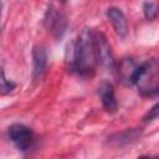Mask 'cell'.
<instances>
[{
  "instance_id": "cell-1",
  "label": "cell",
  "mask_w": 159,
  "mask_h": 159,
  "mask_svg": "<svg viewBox=\"0 0 159 159\" xmlns=\"http://www.w3.org/2000/svg\"><path fill=\"white\" fill-rule=\"evenodd\" d=\"M98 62L94 34L89 30H83L73 41L70 50L68 67L71 72L81 77H91Z\"/></svg>"
},
{
  "instance_id": "cell-2",
  "label": "cell",
  "mask_w": 159,
  "mask_h": 159,
  "mask_svg": "<svg viewBox=\"0 0 159 159\" xmlns=\"http://www.w3.org/2000/svg\"><path fill=\"white\" fill-rule=\"evenodd\" d=\"M7 137L10 142L21 152H27L34 145V133L24 124H12L7 128Z\"/></svg>"
},
{
  "instance_id": "cell-3",
  "label": "cell",
  "mask_w": 159,
  "mask_h": 159,
  "mask_svg": "<svg viewBox=\"0 0 159 159\" xmlns=\"http://www.w3.org/2000/svg\"><path fill=\"white\" fill-rule=\"evenodd\" d=\"M43 25L55 39H61L67 29V19L61 10L55 6H50L45 14Z\"/></svg>"
},
{
  "instance_id": "cell-4",
  "label": "cell",
  "mask_w": 159,
  "mask_h": 159,
  "mask_svg": "<svg viewBox=\"0 0 159 159\" xmlns=\"http://www.w3.org/2000/svg\"><path fill=\"white\" fill-rule=\"evenodd\" d=\"M94 42H96L98 62H101L109 71H113V72L117 71V62L114 61L111 46H109L107 39L104 37V35L101 32L94 34Z\"/></svg>"
},
{
  "instance_id": "cell-5",
  "label": "cell",
  "mask_w": 159,
  "mask_h": 159,
  "mask_svg": "<svg viewBox=\"0 0 159 159\" xmlns=\"http://www.w3.org/2000/svg\"><path fill=\"white\" fill-rule=\"evenodd\" d=\"M106 15H107L109 22L112 24L114 32L119 37H125L128 34V22H127V17L123 14V11L119 7L111 6L107 9Z\"/></svg>"
},
{
  "instance_id": "cell-6",
  "label": "cell",
  "mask_w": 159,
  "mask_h": 159,
  "mask_svg": "<svg viewBox=\"0 0 159 159\" xmlns=\"http://www.w3.org/2000/svg\"><path fill=\"white\" fill-rule=\"evenodd\" d=\"M47 67V53L43 46H35L32 50V80L40 81Z\"/></svg>"
},
{
  "instance_id": "cell-7",
  "label": "cell",
  "mask_w": 159,
  "mask_h": 159,
  "mask_svg": "<svg viewBox=\"0 0 159 159\" xmlns=\"http://www.w3.org/2000/svg\"><path fill=\"white\" fill-rule=\"evenodd\" d=\"M99 96L103 108L108 113H114L118 108V103L114 96V89L111 83H102L99 87Z\"/></svg>"
},
{
  "instance_id": "cell-8",
  "label": "cell",
  "mask_w": 159,
  "mask_h": 159,
  "mask_svg": "<svg viewBox=\"0 0 159 159\" xmlns=\"http://www.w3.org/2000/svg\"><path fill=\"white\" fill-rule=\"evenodd\" d=\"M142 134V129L140 128H132V129H125L123 132L116 133L111 137H108V142L113 143L116 145H124V144H129L135 142Z\"/></svg>"
},
{
  "instance_id": "cell-9",
  "label": "cell",
  "mask_w": 159,
  "mask_h": 159,
  "mask_svg": "<svg viewBox=\"0 0 159 159\" xmlns=\"http://www.w3.org/2000/svg\"><path fill=\"white\" fill-rule=\"evenodd\" d=\"M143 14L148 21H153L159 15V6L153 1H145L143 4Z\"/></svg>"
},
{
  "instance_id": "cell-10",
  "label": "cell",
  "mask_w": 159,
  "mask_h": 159,
  "mask_svg": "<svg viewBox=\"0 0 159 159\" xmlns=\"http://www.w3.org/2000/svg\"><path fill=\"white\" fill-rule=\"evenodd\" d=\"M15 87H16V84L12 81L7 80L5 77V73L1 72V94H7V93L12 92V89Z\"/></svg>"
},
{
  "instance_id": "cell-11",
  "label": "cell",
  "mask_w": 159,
  "mask_h": 159,
  "mask_svg": "<svg viewBox=\"0 0 159 159\" xmlns=\"http://www.w3.org/2000/svg\"><path fill=\"white\" fill-rule=\"evenodd\" d=\"M158 117H159V102L155 103V104L144 114L143 120H144V122H152V120L157 119Z\"/></svg>"
},
{
  "instance_id": "cell-12",
  "label": "cell",
  "mask_w": 159,
  "mask_h": 159,
  "mask_svg": "<svg viewBox=\"0 0 159 159\" xmlns=\"http://www.w3.org/2000/svg\"><path fill=\"white\" fill-rule=\"evenodd\" d=\"M143 96H147V97H158L159 96V86L158 87H154V88H149V89H145L142 92Z\"/></svg>"
},
{
  "instance_id": "cell-13",
  "label": "cell",
  "mask_w": 159,
  "mask_h": 159,
  "mask_svg": "<svg viewBox=\"0 0 159 159\" xmlns=\"http://www.w3.org/2000/svg\"><path fill=\"white\" fill-rule=\"evenodd\" d=\"M60 1H62V2H65V1H66V0H60Z\"/></svg>"
}]
</instances>
